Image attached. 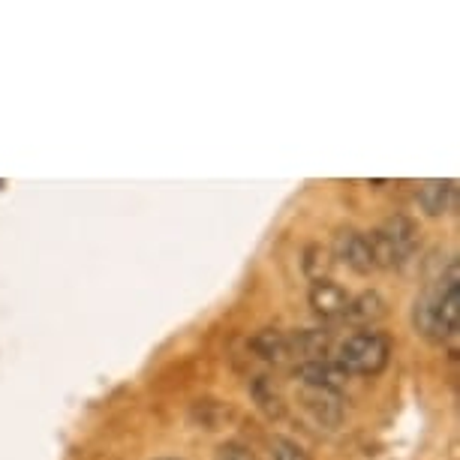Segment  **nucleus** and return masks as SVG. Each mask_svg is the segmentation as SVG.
Wrapping results in <instances>:
<instances>
[{
	"instance_id": "1",
	"label": "nucleus",
	"mask_w": 460,
	"mask_h": 460,
	"mask_svg": "<svg viewBox=\"0 0 460 460\" xmlns=\"http://www.w3.org/2000/svg\"><path fill=\"white\" fill-rule=\"evenodd\" d=\"M415 325L421 334L446 341V337L457 334L460 325V274L457 265L451 262L446 277L439 280V286L433 292H428L424 298L415 304Z\"/></svg>"
},
{
	"instance_id": "2",
	"label": "nucleus",
	"mask_w": 460,
	"mask_h": 460,
	"mask_svg": "<svg viewBox=\"0 0 460 460\" xmlns=\"http://www.w3.org/2000/svg\"><path fill=\"white\" fill-rule=\"evenodd\" d=\"M392 358V341L379 332H355L337 346L334 364L346 376H376Z\"/></svg>"
},
{
	"instance_id": "3",
	"label": "nucleus",
	"mask_w": 460,
	"mask_h": 460,
	"mask_svg": "<svg viewBox=\"0 0 460 460\" xmlns=\"http://www.w3.org/2000/svg\"><path fill=\"white\" fill-rule=\"evenodd\" d=\"M334 256L355 274H370L376 262H373L370 241L358 229H341L334 238Z\"/></svg>"
},
{
	"instance_id": "4",
	"label": "nucleus",
	"mask_w": 460,
	"mask_h": 460,
	"mask_svg": "<svg viewBox=\"0 0 460 460\" xmlns=\"http://www.w3.org/2000/svg\"><path fill=\"white\" fill-rule=\"evenodd\" d=\"M376 232H379V238L392 247V253L401 265L415 253V247H419V226H415L412 217H406V214L388 217Z\"/></svg>"
},
{
	"instance_id": "5",
	"label": "nucleus",
	"mask_w": 460,
	"mask_h": 460,
	"mask_svg": "<svg viewBox=\"0 0 460 460\" xmlns=\"http://www.w3.org/2000/svg\"><path fill=\"white\" fill-rule=\"evenodd\" d=\"M310 307H314V314L319 319H343L346 316V304H349V295L343 292V286H337L334 280H328V277H323V280H314V286H310V295H307Z\"/></svg>"
},
{
	"instance_id": "6",
	"label": "nucleus",
	"mask_w": 460,
	"mask_h": 460,
	"mask_svg": "<svg viewBox=\"0 0 460 460\" xmlns=\"http://www.w3.org/2000/svg\"><path fill=\"white\" fill-rule=\"evenodd\" d=\"M295 376L301 379V385H307V388H325V392H341L343 382L349 379L332 358L301 361L298 367H295Z\"/></svg>"
},
{
	"instance_id": "7",
	"label": "nucleus",
	"mask_w": 460,
	"mask_h": 460,
	"mask_svg": "<svg viewBox=\"0 0 460 460\" xmlns=\"http://www.w3.org/2000/svg\"><path fill=\"white\" fill-rule=\"evenodd\" d=\"M301 403L319 424H341L343 419V401H341V392H325V388H307L301 385Z\"/></svg>"
},
{
	"instance_id": "8",
	"label": "nucleus",
	"mask_w": 460,
	"mask_h": 460,
	"mask_svg": "<svg viewBox=\"0 0 460 460\" xmlns=\"http://www.w3.org/2000/svg\"><path fill=\"white\" fill-rule=\"evenodd\" d=\"M385 316H388V301L382 298L376 289H367V292L349 298L343 319H349L352 325H376Z\"/></svg>"
},
{
	"instance_id": "9",
	"label": "nucleus",
	"mask_w": 460,
	"mask_h": 460,
	"mask_svg": "<svg viewBox=\"0 0 460 460\" xmlns=\"http://www.w3.org/2000/svg\"><path fill=\"white\" fill-rule=\"evenodd\" d=\"M457 202V184L455 181H428V184L419 187V205L424 214L439 217L451 211Z\"/></svg>"
},
{
	"instance_id": "10",
	"label": "nucleus",
	"mask_w": 460,
	"mask_h": 460,
	"mask_svg": "<svg viewBox=\"0 0 460 460\" xmlns=\"http://www.w3.org/2000/svg\"><path fill=\"white\" fill-rule=\"evenodd\" d=\"M250 349H253L259 358L268 361V364H283L292 355L289 337H286L283 332H277V328H262L259 334H253V341H250Z\"/></svg>"
},
{
	"instance_id": "11",
	"label": "nucleus",
	"mask_w": 460,
	"mask_h": 460,
	"mask_svg": "<svg viewBox=\"0 0 460 460\" xmlns=\"http://www.w3.org/2000/svg\"><path fill=\"white\" fill-rule=\"evenodd\" d=\"M286 337H289L292 355H301L304 361L325 358V352H328V332H323V328H301V332L286 334Z\"/></svg>"
},
{
	"instance_id": "12",
	"label": "nucleus",
	"mask_w": 460,
	"mask_h": 460,
	"mask_svg": "<svg viewBox=\"0 0 460 460\" xmlns=\"http://www.w3.org/2000/svg\"><path fill=\"white\" fill-rule=\"evenodd\" d=\"M253 397H256V403H259V410H265L268 415H274V419H280L283 415V401H280V394L274 392L268 382L259 376L253 382Z\"/></svg>"
},
{
	"instance_id": "13",
	"label": "nucleus",
	"mask_w": 460,
	"mask_h": 460,
	"mask_svg": "<svg viewBox=\"0 0 460 460\" xmlns=\"http://www.w3.org/2000/svg\"><path fill=\"white\" fill-rule=\"evenodd\" d=\"M271 460H310V455L295 439H289V437H274L271 439Z\"/></svg>"
},
{
	"instance_id": "14",
	"label": "nucleus",
	"mask_w": 460,
	"mask_h": 460,
	"mask_svg": "<svg viewBox=\"0 0 460 460\" xmlns=\"http://www.w3.org/2000/svg\"><path fill=\"white\" fill-rule=\"evenodd\" d=\"M217 460H256V455L247 446H241V442H223L217 448Z\"/></svg>"
},
{
	"instance_id": "15",
	"label": "nucleus",
	"mask_w": 460,
	"mask_h": 460,
	"mask_svg": "<svg viewBox=\"0 0 460 460\" xmlns=\"http://www.w3.org/2000/svg\"><path fill=\"white\" fill-rule=\"evenodd\" d=\"M157 460H175V457H157Z\"/></svg>"
}]
</instances>
